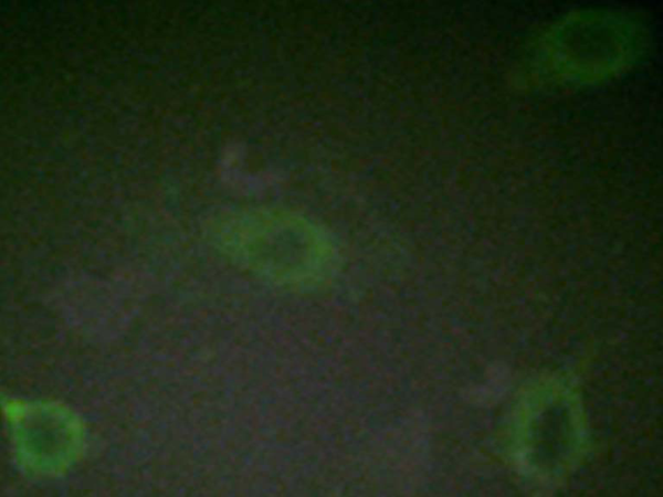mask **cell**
Instances as JSON below:
<instances>
[{
    "label": "cell",
    "mask_w": 663,
    "mask_h": 497,
    "mask_svg": "<svg viewBox=\"0 0 663 497\" xmlns=\"http://www.w3.org/2000/svg\"><path fill=\"white\" fill-rule=\"evenodd\" d=\"M252 222L253 250L271 277L305 282L317 277L333 258L327 235L305 219L270 210Z\"/></svg>",
    "instance_id": "cell-1"
}]
</instances>
